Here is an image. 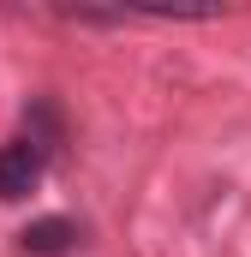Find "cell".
Segmentation results:
<instances>
[{"label":"cell","instance_id":"cell-1","mask_svg":"<svg viewBox=\"0 0 251 257\" xmlns=\"http://www.w3.org/2000/svg\"><path fill=\"white\" fill-rule=\"evenodd\" d=\"M42 174H48V156H42L30 138L0 144V197H6V203H12V197H30L42 186Z\"/></svg>","mask_w":251,"mask_h":257},{"label":"cell","instance_id":"cell-2","mask_svg":"<svg viewBox=\"0 0 251 257\" xmlns=\"http://www.w3.org/2000/svg\"><path fill=\"white\" fill-rule=\"evenodd\" d=\"M18 245H24L30 257H66V251H78V221L42 215V221H30V227L18 233Z\"/></svg>","mask_w":251,"mask_h":257}]
</instances>
